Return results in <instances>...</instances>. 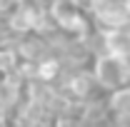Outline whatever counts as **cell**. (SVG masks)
I'll return each instance as SVG.
<instances>
[{
    "instance_id": "obj_1",
    "label": "cell",
    "mask_w": 130,
    "mask_h": 127,
    "mask_svg": "<svg viewBox=\"0 0 130 127\" xmlns=\"http://www.w3.org/2000/svg\"><path fill=\"white\" fill-rule=\"evenodd\" d=\"M88 70H90V75H93V80H95L98 90H100L103 95H108V92H113V90H118V87H123V85L130 82L123 60L108 55V52L95 55V57L90 60V67H88Z\"/></svg>"
},
{
    "instance_id": "obj_2",
    "label": "cell",
    "mask_w": 130,
    "mask_h": 127,
    "mask_svg": "<svg viewBox=\"0 0 130 127\" xmlns=\"http://www.w3.org/2000/svg\"><path fill=\"white\" fill-rule=\"evenodd\" d=\"M90 20H93L95 30H100V32L118 30V28L130 25V17L125 15V10H123V3H120V0H110V3H105L103 8H98L95 13L90 15Z\"/></svg>"
},
{
    "instance_id": "obj_3",
    "label": "cell",
    "mask_w": 130,
    "mask_h": 127,
    "mask_svg": "<svg viewBox=\"0 0 130 127\" xmlns=\"http://www.w3.org/2000/svg\"><path fill=\"white\" fill-rule=\"evenodd\" d=\"M13 48H15L20 62H28V65H38L43 57H48V55H50L48 37H40V35H35V32H30V35L15 40Z\"/></svg>"
},
{
    "instance_id": "obj_4",
    "label": "cell",
    "mask_w": 130,
    "mask_h": 127,
    "mask_svg": "<svg viewBox=\"0 0 130 127\" xmlns=\"http://www.w3.org/2000/svg\"><path fill=\"white\" fill-rule=\"evenodd\" d=\"M65 65L60 60V55H55V52H50L48 57H43L40 62L35 65V80L38 82H43V85H50V87H58L65 77Z\"/></svg>"
},
{
    "instance_id": "obj_5",
    "label": "cell",
    "mask_w": 130,
    "mask_h": 127,
    "mask_svg": "<svg viewBox=\"0 0 130 127\" xmlns=\"http://www.w3.org/2000/svg\"><path fill=\"white\" fill-rule=\"evenodd\" d=\"M100 40H103V52H108L113 57H120V60L125 55H130V25L100 32Z\"/></svg>"
},
{
    "instance_id": "obj_6",
    "label": "cell",
    "mask_w": 130,
    "mask_h": 127,
    "mask_svg": "<svg viewBox=\"0 0 130 127\" xmlns=\"http://www.w3.org/2000/svg\"><path fill=\"white\" fill-rule=\"evenodd\" d=\"M103 102H105V110L110 115V120L130 115V82L118 87V90H113V92H108L103 97Z\"/></svg>"
},
{
    "instance_id": "obj_7",
    "label": "cell",
    "mask_w": 130,
    "mask_h": 127,
    "mask_svg": "<svg viewBox=\"0 0 130 127\" xmlns=\"http://www.w3.org/2000/svg\"><path fill=\"white\" fill-rule=\"evenodd\" d=\"M20 3L23 0H0V17H8L13 10H18Z\"/></svg>"
},
{
    "instance_id": "obj_8",
    "label": "cell",
    "mask_w": 130,
    "mask_h": 127,
    "mask_svg": "<svg viewBox=\"0 0 130 127\" xmlns=\"http://www.w3.org/2000/svg\"><path fill=\"white\" fill-rule=\"evenodd\" d=\"M113 127H130V115H125V117H118V120H113Z\"/></svg>"
},
{
    "instance_id": "obj_9",
    "label": "cell",
    "mask_w": 130,
    "mask_h": 127,
    "mask_svg": "<svg viewBox=\"0 0 130 127\" xmlns=\"http://www.w3.org/2000/svg\"><path fill=\"white\" fill-rule=\"evenodd\" d=\"M120 3H123V10H125V15L130 17V0H120Z\"/></svg>"
},
{
    "instance_id": "obj_10",
    "label": "cell",
    "mask_w": 130,
    "mask_h": 127,
    "mask_svg": "<svg viewBox=\"0 0 130 127\" xmlns=\"http://www.w3.org/2000/svg\"><path fill=\"white\" fill-rule=\"evenodd\" d=\"M123 65H125V70H128V77H130V55L123 57Z\"/></svg>"
},
{
    "instance_id": "obj_11",
    "label": "cell",
    "mask_w": 130,
    "mask_h": 127,
    "mask_svg": "<svg viewBox=\"0 0 130 127\" xmlns=\"http://www.w3.org/2000/svg\"><path fill=\"white\" fill-rule=\"evenodd\" d=\"M40 127H53V125H40Z\"/></svg>"
}]
</instances>
